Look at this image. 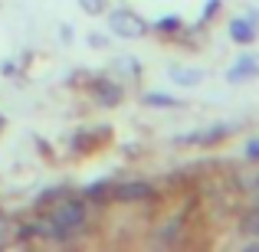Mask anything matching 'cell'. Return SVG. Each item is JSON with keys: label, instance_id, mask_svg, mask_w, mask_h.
<instances>
[{"label": "cell", "instance_id": "cell-2", "mask_svg": "<svg viewBox=\"0 0 259 252\" xmlns=\"http://www.w3.org/2000/svg\"><path fill=\"white\" fill-rule=\"evenodd\" d=\"M108 23H112V30L118 33V36L132 39V36H141V33L148 30V23L138 17V13H128V10H115L112 17H108Z\"/></svg>", "mask_w": 259, "mask_h": 252}, {"label": "cell", "instance_id": "cell-4", "mask_svg": "<svg viewBox=\"0 0 259 252\" xmlns=\"http://www.w3.org/2000/svg\"><path fill=\"white\" fill-rule=\"evenodd\" d=\"M230 131H233L230 125H220V128H207V131H197V134H187V138H181V144H213V141L227 138Z\"/></svg>", "mask_w": 259, "mask_h": 252}, {"label": "cell", "instance_id": "cell-5", "mask_svg": "<svg viewBox=\"0 0 259 252\" xmlns=\"http://www.w3.org/2000/svg\"><path fill=\"white\" fill-rule=\"evenodd\" d=\"M253 30H256V13H249V20H233V23H230V33H233L236 43H249V39H253Z\"/></svg>", "mask_w": 259, "mask_h": 252}, {"label": "cell", "instance_id": "cell-10", "mask_svg": "<svg viewBox=\"0 0 259 252\" xmlns=\"http://www.w3.org/2000/svg\"><path fill=\"white\" fill-rule=\"evenodd\" d=\"M243 233L259 236V207H256V210H249V213L243 216Z\"/></svg>", "mask_w": 259, "mask_h": 252}, {"label": "cell", "instance_id": "cell-3", "mask_svg": "<svg viewBox=\"0 0 259 252\" xmlns=\"http://www.w3.org/2000/svg\"><path fill=\"white\" fill-rule=\"evenodd\" d=\"M151 196H154V187H151V183H138V180L118 183V187L112 190L115 203H141V200H151Z\"/></svg>", "mask_w": 259, "mask_h": 252}, {"label": "cell", "instance_id": "cell-7", "mask_svg": "<svg viewBox=\"0 0 259 252\" xmlns=\"http://www.w3.org/2000/svg\"><path fill=\"white\" fill-rule=\"evenodd\" d=\"M17 239H20V229L13 226L7 216H0V249L10 246V242H17Z\"/></svg>", "mask_w": 259, "mask_h": 252}, {"label": "cell", "instance_id": "cell-11", "mask_svg": "<svg viewBox=\"0 0 259 252\" xmlns=\"http://www.w3.org/2000/svg\"><path fill=\"white\" fill-rule=\"evenodd\" d=\"M158 30H164V33H174V30H181V20L171 17V20H164V23H158Z\"/></svg>", "mask_w": 259, "mask_h": 252}, {"label": "cell", "instance_id": "cell-12", "mask_svg": "<svg viewBox=\"0 0 259 252\" xmlns=\"http://www.w3.org/2000/svg\"><path fill=\"white\" fill-rule=\"evenodd\" d=\"M148 105H174V98H164V95H148Z\"/></svg>", "mask_w": 259, "mask_h": 252}, {"label": "cell", "instance_id": "cell-13", "mask_svg": "<svg viewBox=\"0 0 259 252\" xmlns=\"http://www.w3.org/2000/svg\"><path fill=\"white\" fill-rule=\"evenodd\" d=\"M79 4H82L89 13H99L102 10V0H79Z\"/></svg>", "mask_w": 259, "mask_h": 252}, {"label": "cell", "instance_id": "cell-8", "mask_svg": "<svg viewBox=\"0 0 259 252\" xmlns=\"http://www.w3.org/2000/svg\"><path fill=\"white\" fill-rule=\"evenodd\" d=\"M171 79L181 82V85H197V82H200V72H197V69H174Z\"/></svg>", "mask_w": 259, "mask_h": 252}, {"label": "cell", "instance_id": "cell-14", "mask_svg": "<svg viewBox=\"0 0 259 252\" xmlns=\"http://www.w3.org/2000/svg\"><path fill=\"white\" fill-rule=\"evenodd\" d=\"M217 7H220V0H210V4H207V7H203V17H200V20H210V13H213V10H217Z\"/></svg>", "mask_w": 259, "mask_h": 252}, {"label": "cell", "instance_id": "cell-1", "mask_svg": "<svg viewBox=\"0 0 259 252\" xmlns=\"http://www.w3.org/2000/svg\"><path fill=\"white\" fill-rule=\"evenodd\" d=\"M82 223H85L82 200H66V203H59V207L53 210L50 220L36 223L33 236H46V239H69V236H76L79 229H82Z\"/></svg>", "mask_w": 259, "mask_h": 252}, {"label": "cell", "instance_id": "cell-6", "mask_svg": "<svg viewBox=\"0 0 259 252\" xmlns=\"http://www.w3.org/2000/svg\"><path fill=\"white\" fill-rule=\"evenodd\" d=\"M249 76H256V59H240V63L233 66V69H230V82H243V79H249Z\"/></svg>", "mask_w": 259, "mask_h": 252}, {"label": "cell", "instance_id": "cell-9", "mask_svg": "<svg viewBox=\"0 0 259 252\" xmlns=\"http://www.w3.org/2000/svg\"><path fill=\"white\" fill-rule=\"evenodd\" d=\"M95 92H99V98L108 102V105H115V102H118V88H115L112 82H95Z\"/></svg>", "mask_w": 259, "mask_h": 252}, {"label": "cell", "instance_id": "cell-15", "mask_svg": "<svg viewBox=\"0 0 259 252\" xmlns=\"http://www.w3.org/2000/svg\"><path fill=\"white\" fill-rule=\"evenodd\" d=\"M246 158H259V141H253V144H249V151H246Z\"/></svg>", "mask_w": 259, "mask_h": 252}]
</instances>
